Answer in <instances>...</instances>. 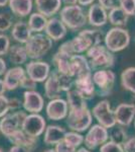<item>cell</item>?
Returning a JSON list of instances; mask_svg holds the SVG:
<instances>
[{
	"instance_id": "obj_1",
	"label": "cell",
	"mask_w": 135,
	"mask_h": 152,
	"mask_svg": "<svg viewBox=\"0 0 135 152\" xmlns=\"http://www.w3.org/2000/svg\"><path fill=\"white\" fill-rule=\"evenodd\" d=\"M89 64L92 70L110 69L115 64V56L111 51L106 48V46L98 45L90 48L86 52Z\"/></svg>"
},
{
	"instance_id": "obj_2",
	"label": "cell",
	"mask_w": 135,
	"mask_h": 152,
	"mask_svg": "<svg viewBox=\"0 0 135 152\" xmlns=\"http://www.w3.org/2000/svg\"><path fill=\"white\" fill-rule=\"evenodd\" d=\"M60 16L61 20L71 31H78L84 28L88 23L87 14L85 13L83 7L79 4L63 7L60 11Z\"/></svg>"
},
{
	"instance_id": "obj_3",
	"label": "cell",
	"mask_w": 135,
	"mask_h": 152,
	"mask_svg": "<svg viewBox=\"0 0 135 152\" xmlns=\"http://www.w3.org/2000/svg\"><path fill=\"white\" fill-rule=\"evenodd\" d=\"M24 47L26 49L28 58L38 60L48 53V51L53 47V40L46 35L38 33L31 35Z\"/></svg>"
},
{
	"instance_id": "obj_4",
	"label": "cell",
	"mask_w": 135,
	"mask_h": 152,
	"mask_svg": "<svg viewBox=\"0 0 135 152\" xmlns=\"http://www.w3.org/2000/svg\"><path fill=\"white\" fill-rule=\"evenodd\" d=\"M104 43L106 48L112 53L120 52L129 46L130 34L123 28L114 26L110 28L105 35Z\"/></svg>"
},
{
	"instance_id": "obj_5",
	"label": "cell",
	"mask_w": 135,
	"mask_h": 152,
	"mask_svg": "<svg viewBox=\"0 0 135 152\" xmlns=\"http://www.w3.org/2000/svg\"><path fill=\"white\" fill-rule=\"evenodd\" d=\"M92 112L88 107H86L83 110L69 111L66 123L71 131L81 133V132H85L86 130L90 129V127L92 126Z\"/></svg>"
},
{
	"instance_id": "obj_6",
	"label": "cell",
	"mask_w": 135,
	"mask_h": 152,
	"mask_svg": "<svg viewBox=\"0 0 135 152\" xmlns=\"http://www.w3.org/2000/svg\"><path fill=\"white\" fill-rule=\"evenodd\" d=\"M115 79H116L115 73L110 69L96 70L93 73V80H94L98 96L105 97L111 94L114 88Z\"/></svg>"
},
{
	"instance_id": "obj_7",
	"label": "cell",
	"mask_w": 135,
	"mask_h": 152,
	"mask_svg": "<svg viewBox=\"0 0 135 152\" xmlns=\"http://www.w3.org/2000/svg\"><path fill=\"white\" fill-rule=\"evenodd\" d=\"M26 116H27V113L20 110L8 113L5 117L0 120V133L4 135L6 139L10 137L12 134L22 128L23 121Z\"/></svg>"
},
{
	"instance_id": "obj_8",
	"label": "cell",
	"mask_w": 135,
	"mask_h": 152,
	"mask_svg": "<svg viewBox=\"0 0 135 152\" xmlns=\"http://www.w3.org/2000/svg\"><path fill=\"white\" fill-rule=\"evenodd\" d=\"M93 117L97 120L98 124L103 126L106 129H111L116 126V120H115L114 111H112L109 100L104 99L99 102L92 109Z\"/></svg>"
},
{
	"instance_id": "obj_9",
	"label": "cell",
	"mask_w": 135,
	"mask_h": 152,
	"mask_svg": "<svg viewBox=\"0 0 135 152\" xmlns=\"http://www.w3.org/2000/svg\"><path fill=\"white\" fill-rule=\"evenodd\" d=\"M109 139L108 129L104 128L99 124L93 125L90 127L88 133L85 136V146L89 150H94L97 147L102 146Z\"/></svg>"
},
{
	"instance_id": "obj_10",
	"label": "cell",
	"mask_w": 135,
	"mask_h": 152,
	"mask_svg": "<svg viewBox=\"0 0 135 152\" xmlns=\"http://www.w3.org/2000/svg\"><path fill=\"white\" fill-rule=\"evenodd\" d=\"M45 118L40 114H27L22 124V129L26 134L33 138H38L45 133L46 129Z\"/></svg>"
},
{
	"instance_id": "obj_11",
	"label": "cell",
	"mask_w": 135,
	"mask_h": 152,
	"mask_svg": "<svg viewBox=\"0 0 135 152\" xmlns=\"http://www.w3.org/2000/svg\"><path fill=\"white\" fill-rule=\"evenodd\" d=\"M25 71L28 77L36 83L45 82L51 74V66L45 61L33 60L26 64Z\"/></svg>"
},
{
	"instance_id": "obj_12",
	"label": "cell",
	"mask_w": 135,
	"mask_h": 152,
	"mask_svg": "<svg viewBox=\"0 0 135 152\" xmlns=\"http://www.w3.org/2000/svg\"><path fill=\"white\" fill-rule=\"evenodd\" d=\"M22 107L28 114H40L45 107V99L36 90H25L23 92Z\"/></svg>"
},
{
	"instance_id": "obj_13",
	"label": "cell",
	"mask_w": 135,
	"mask_h": 152,
	"mask_svg": "<svg viewBox=\"0 0 135 152\" xmlns=\"http://www.w3.org/2000/svg\"><path fill=\"white\" fill-rule=\"evenodd\" d=\"M45 113L48 119L51 121H61L67 119L69 115V104L67 100L62 97L50 100L45 107Z\"/></svg>"
},
{
	"instance_id": "obj_14",
	"label": "cell",
	"mask_w": 135,
	"mask_h": 152,
	"mask_svg": "<svg viewBox=\"0 0 135 152\" xmlns=\"http://www.w3.org/2000/svg\"><path fill=\"white\" fill-rule=\"evenodd\" d=\"M74 86L86 100L93 99L97 94V90L93 80V73L77 77L74 80Z\"/></svg>"
},
{
	"instance_id": "obj_15",
	"label": "cell",
	"mask_w": 135,
	"mask_h": 152,
	"mask_svg": "<svg viewBox=\"0 0 135 152\" xmlns=\"http://www.w3.org/2000/svg\"><path fill=\"white\" fill-rule=\"evenodd\" d=\"M116 123L122 127H129L135 120V104H120L114 110Z\"/></svg>"
},
{
	"instance_id": "obj_16",
	"label": "cell",
	"mask_w": 135,
	"mask_h": 152,
	"mask_svg": "<svg viewBox=\"0 0 135 152\" xmlns=\"http://www.w3.org/2000/svg\"><path fill=\"white\" fill-rule=\"evenodd\" d=\"M26 75V71L21 66H15L6 71L4 74L3 81L5 83L6 89L8 91L15 90L16 88L20 87L21 81Z\"/></svg>"
},
{
	"instance_id": "obj_17",
	"label": "cell",
	"mask_w": 135,
	"mask_h": 152,
	"mask_svg": "<svg viewBox=\"0 0 135 152\" xmlns=\"http://www.w3.org/2000/svg\"><path fill=\"white\" fill-rule=\"evenodd\" d=\"M87 18L90 26L101 28L108 23V11L99 3H94L89 7Z\"/></svg>"
},
{
	"instance_id": "obj_18",
	"label": "cell",
	"mask_w": 135,
	"mask_h": 152,
	"mask_svg": "<svg viewBox=\"0 0 135 152\" xmlns=\"http://www.w3.org/2000/svg\"><path fill=\"white\" fill-rule=\"evenodd\" d=\"M45 31V35L50 37L53 41H60L67 35L68 28L61 19L53 18L48 20V24H46Z\"/></svg>"
},
{
	"instance_id": "obj_19",
	"label": "cell",
	"mask_w": 135,
	"mask_h": 152,
	"mask_svg": "<svg viewBox=\"0 0 135 152\" xmlns=\"http://www.w3.org/2000/svg\"><path fill=\"white\" fill-rule=\"evenodd\" d=\"M63 92L62 86H61L60 77H58V71L51 72L48 78L45 82V95L48 99H60L61 94Z\"/></svg>"
},
{
	"instance_id": "obj_20",
	"label": "cell",
	"mask_w": 135,
	"mask_h": 152,
	"mask_svg": "<svg viewBox=\"0 0 135 152\" xmlns=\"http://www.w3.org/2000/svg\"><path fill=\"white\" fill-rule=\"evenodd\" d=\"M71 68H72V76L80 77L83 75H87L92 73V68L89 64V61L86 56L77 54L71 58Z\"/></svg>"
},
{
	"instance_id": "obj_21",
	"label": "cell",
	"mask_w": 135,
	"mask_h": 152,
	"mask_svg": "<svg viewBox=\"0 0 135 152\" xmlns=\"http://www.w3.org/2000/svg\"><path fill=\"white\" fill-rule=\"evenodd\" d=\"M66 133H67V131L64 127L58 126V125H50L46 127L45 131L43 142L46 145L56 146V144L64 140Z\"/></svg>"
},
{
	"instance_id": "obj_22",
	"label": "cell",
	"mask_w": 135,
	"mask_h": 152,
	"mask_svg": "<svg viewBox=\"0 0 135 152\" xmlns=\"http://www.w3.org/2000/svg\"><path fill=\"white\" fill-rule=\"evenodd\" d=\"M38 138H33V137L29 136L22 129H20L14 134H12L10 137H8L7 140L13 145L23 146L33 151L34 148L38 146Z\"/></svg>"
},
{
	"instance_id": "obj_23",
	"label": "cell",
	"mask_w": 135,
	"mask_h": 152,
	"mask_svg": "<svg viewBox=\"0 0 135 152\" xmlns=\"http://www.w3.org/2000/svg\"><path fill=\"white\" fill-rule=\"evenodd\" d=\"M63 0H35L38 12L45 18H51L61 9Z\"/></svg>"
},
{
	"instance_id": "obj_24",
	"label": "cell",
	"mask_w": 135,
	"mask_h": 152,
	"mask_svg": "<svg viewBox=\"0 0 135 152\" xmlns=\"http://www.w3.org/2000/svg\"><path fill=\"white\" fill-rule=\"evenodd\" d=\"M73 56L68 55L66 53H63L58 50L53 57V63L56 66V69L58 73L62 74L72 76V68H71V58Z\"/></svg>"
},
{
	"instance_id": "obj_25",
	"label": "cell",
	"mask_w": 135,
	"mask_h": 152,
	"mask_svg": "<svg viewBox=\"0 0 135 152\" xmlns=\"http://www.w3.org/2000/svg\"><path fill=\"white\" fill-rule=\"evenodd\" d=\"M11 37L14 41H16L19 44H24L29 40L31 37V29L29 28V26L25 21H18L13 26L11 31Z\"/></svg>"
},
{
	"instance_id": "obj_26",
	"label": "cell",
	"mask_w": 135,
	"mask_h": 152,
	"mask_svg": "<svg viewBox=\"0 0 135 152\" xmlns=\"http://www.w3.org/2000/svg\"><path fill=\"white\" fill-rule=\"evenodd\" d=\"M8 4L12 13L18 18L28 15L32 9V0H9Z\"/></svg>"
},
{
	"instance_id": "obj_27",
	"label": "cell",
	"mask_w": 135,
	"mask_h": 152,
	"mask_svg": "<svg viewBox=\"0 0 135 152\" xmlns=\"http://www.w3.org/2000/svg\"><path fill=\"white\" fill-rule=\"evenodd\" d=\"M9 61L12 64L15 65H21L26 63L28 58L27 52L24 46L21 45H12L8 52Z\"/></svg>"
},
{
	"instance_id": "obj_28",
	"label": "cell",
	"mask_w": 135,
	"mask_h": 152,
	"mask_svg": "<svg viewBox=\"0 0 135 152\" xmlns=\"http://www.w3.org/2000/svg\"><path fill=\"white\" fill-rule=\"evenodd\" d=\"M128 19L129 16L125 13V11L119 5L114 7L108 12V20L114 26L122 28V26H126L128 23Z\"/></svg>"
},
{
	"instance_id": "obj_29",
	"label": "cell",
	"mask_w": 135,
	"mask_h": 152,
	"mask_svg": "<svg viewBox=\"0 0 135 152\" xmlns=\"http://www.w3.org/2000/svg\"><path fill=\"white\" fill-rule=\"evenodd\" d=\"M67 102L69 104V111H75V110H83L88 107L87 100L81 95L75 88L71 89L67 94Z\"/></svg>"
},
{
	"instance_id": "obj_30",
	"label": "cell",
	"mask_w": 135,
	"mask_h": 152,
	"mask_svg": "<svg viewBox=\"0 0 135 152\" xmlns=\"http://www.w3.org/2000/svg\"><path fill=\"white\" fill-rule=\"evenodd\" d=\"M121 86L135 94V67H128L121 73Z\"/></svg>"
},
{
	"instance_id": "obj_31",
	"label": "cell",
	"mask_w": 135,
	"mask_h": 152,
	"mask_svg": "<svg viewBox=\"0 0 135 152\" xmlns=\"http://www.w3.org/2000/svg\"><path fill=\"white\" fill-rule=\"evenodd\" d=\"M79 34L87 40L91 48L95 47V46H98V45H101L102 41L104 40V38H105L103 31L98 28L84 29V31H81Z\"/></svg>"
},
{
	"instance_id": "obj_32",
	"label": "cell",
	"mask_w": 135,
	"mask_h": 152,
	"mask_svg": "<svg viewBox=\"0 0 135 152\" xmlns=\"http://www.w3.org/2000/svg\"><path fill=\"white\" fill-rule=\"evenodd\" d=\"M27 23L31 31L38 34L43 31V29H45V26L48 24V19L43 14L38 13V12H34V13L30 14Z\"/></svg>"
},
{
	"instance_id": "obj_33",
	"label": "cell",
	"mask_w": 135,
	"mask_h": 152,
	"mask_svg": "<svg viewBox=\"0 0 135 152\" xmlns=\"http://www.w3.org/2000/svg\"><path fill=\"white\" fill-rule=\"evenodd\" d=\"M109 139H110V141L123 146V144L128 140V135H127V132L125 131V129L122 126H119V127L115 126L110 129Z\"/></svg>"
},
{
	"instance_id": "obj_34",
	"label": "cell",
	"mask_w": 135,
	"mask_h": 152,
	"mask_svg": "<svg viewBox=\"0 0 135 152\" xmlns=\"http://www.w3.org/2000/svg\"><path fill=\"white\" fill-rule=\"evenodd\" d=\"M71 43H72L73 50L76 55H77V54H82V53L87 52L91 48L87 40H86L84 37L81 36L80 34L77 37H75L73 40H71Z\"/></svg>"
},
{
	"instance_id": "obj_35",
	"label": "cell",
	"mask_w": 135,
	"mask_h": 152,
	"mask_svg": "<svg viewBox=\"0 0 135 152\" xmlns=\"http://www.w3.org/2000/svg\"><path fill=\"white\" fill-rule=\"evenodd\" d=\"M85 137L83 136L82 134L78 133V132L75 131H71V132H67L65 135V138H64V141L66 143H68L69 145L75 147V148H78L84 143Z\"/></svg>"
},
{
	"instance_id": "obj_36",
	"label": "cell",
	"mask_w": 135,
	"mask_h": 152,
	"mask_svg": "<svg viewBox=\"0 0 135 152\" xmlns=\"http://www.w3.org/2000/svg\"><path fill=\"white\" fill-rule=\"evenodd\" d=\"M119 6L128 16H135V0H119Z\"/></svg>"
},
{
	"instance_id": "obj_37",
	"label": "cell",
	"mask_w": 135,
	"mask_h": 152,
	"mask_svg": "<svg viewBox=\"0 0 135 152\" xmlns=\"http://www.w3.org/2000/svg\"><path fill=\"white\" fill-rule=\"evenodd\" d=\"M100 152H124V149L122 145L109 140L100 147Z\"/></svg>"
},
{
	"instance_id": "obj_38",
	"label": "cell",
	"mask_w": 135,
	"mask_h": 152,
	"mask_svg": "<svg viewBox=\"0 0 135 152\" xmlns=\"http://www.w3.org/2000/svg\"><path fill=\"white\" fill-rule=\"evenodd\" d=\"M12 26V18L8 13H0V31H8Z\"/></svg>"
},
{
	"instance_id": "obj_39",
	"label": "cell",
	"mask_w": 135,
	"mask_h": 152,
	"mask_svg": "<svg viewBox=\"0 0 135 152\" xmlns=\"http://www.w3.org/2000/svg\"><path fill=\"white\" fill-rule=\"evenodd\" d=\"M10 40L6 35H0V56L7 55L10 49Z\"/></svg>"
},
{
	"instance_id": "obj_40",
	"label": "cell",
	"mask_w": 135,
	"mask_h": 152,
	"mask_svg": "<svg viewBox=\"0 0 135 152\" xmlns=\"http://www.w3.org/2000/svg\"><path fill=\"white\" fill-rule=\"evenodd\" d=\"M10 111L9 107V99L6 95H0V120L5 117Z\"/></svg>"
},
{
	"instance_id": "obj_41",
	"label": "cell",
	"mask_w": 135,
	"mask_h": 152,
	"mask_svg": "<svg viewBox=\"0 0 135 152\" xmlns=\"http://www.w3.org/2000/svg\"><path fill=\"white\" fill-rule=\"evenodd\" d=\"M55 149L56 152H77V148L69 145L64 140L62 142H60L58 144H56L55 146Z\"/></svg>"
},
{
	"instance_id": "obj_42",
	"label": "cell",
	"mask_w": 135,
	"mask_h": 152,
	"mask_svg": "<svg viewBox=\"0 0 135 152\" xmlns=\"http://www.w3.org/2000/svg\"><path fill=\"white\" fill-rule=\"evenodd\" d=\"M20 87L21 88H24L26 90H34L36 87V82L33 81L30 77H28L27 74L25 75V77L22 79L21 81V84H20Z\"/></svg>"
},
{
	"instance_id": "obj_43",
	"label": "cell",
	"mask_w": 135,
	"mask_h": 152,
	"mask_svg": "<svg viewBox=\"0 0 135 152\" xmlns=\"http://www.w3.org/2000/svg\"><path fill=\"white\" fill-rule=\"evenodd\" d=\"M98 3L104 7L107 11H109L114 8V7L118 6L117 3L119 4V0H98Z\"/></svg>"
},
{
	"instance_id": "obj_44",
	"label": "cell",
	"mask_w": 135,
	"mask_h": 152,
	"mask_svg": "<svg viewBox=\"0 0 135 152\" xmlns=\"http://www.w3.org/2000/svg\"><path fill=\"white\" fill-rule=\"evenodd\" d=\"M124 152H135V137L129 138L123 144Z\"/></svg>"
},
{
	"instance_id": "obj_45",
	"label": "cell",
	"mask_w": 135,
	"mask_h": 152,
	"mask_svg": "<svg viewBox=\"0 0 135 152\" xmlns=\"http://www.w3.org/2000/svg\"><path fill=\"white\" fill-rule=\"evenodd\" d=\"M21 105H22V102H20V99H16V97H11V99H9V107H10V111L12 112L19 111Z\"/></svg>"
},
{
	"instance_id": "obj_46",
	"label": "cell",
	"mask_w": 135,
	"mask_h": 152,
	"mask_svg": "<svg viewBox=\"0 0 135 152\" xmlns=\"http://www.w3.org/2000/svg\"><path fill=\"white\" fill-rule=\"evenodd\" d=\"M8 152H32V150L26 148V147L23 146H19V145H12L10 148H9Z\"/></svg>"
},
{
	"instance_id": "obj_47",
	"label": "cell",
	"mask_w": 135,
	"mask_h": 152,
	"mask_svg": "<svg viewBox=\"0 0 135 152\" xmlns=\"http://www.w3.org/2000/svg\"><path fill=\"white\" fill-rule=\"evenodd\" d=\"M6 63L1 57H0V75H3L6 73Z\"/></svg>"
},
{
	"instance_id": "obj_48",
	"label": "cell",
	"mask_w": 135,
	"mask_h": 152,
	"mask_svg": "<svg viewBox=\"0 0 135 152\" xmlns=\"http://www.w3.org/2000/svg\"><path fill=\"white\" fill-rule=\"evenodd\" d=\"M94 1L95 0H78V3L81 6H88L94 4Z\"/></svg>"
},
{
	"instance_id": "obj_49",
	"label": "cell",
	"mask_w": 135,
	"mask_h": 152,
	"mask_svg": "<svg viewBox=\"0 0 135 152\" xmlns=\"http://www.w3.org/2000/svg\"><path fill=\"white\" fill-rule=\"evenodd\" d=\"M7 91L5 83H4L3 79H0V95H3Z\"/></svg>"
},
{
	"instance_id": "obj_50",
	"label": "cell",
	"mask_w": 135,
	"mask_h": 152,
	"mask_svg": "<svg viewBox=\"0 0 135 152\" xmlns=\"http://www.w3.org/2000/svg\"><path fill=\"white\" fill-rule=\"evenodd\" d=\"M66 5H76L78 3V0H63Z\"/></svg>"
},
{
	"instance_id": "obj_51",
	"label": "cell",
	"mask_w": 135,
	"mask_h": 152,
	"mask_svg": "<svg viewBox=\"0 0 135 152\" xmlns=\"http://www.w3.org/2000/svg\"><path fill=\"white\" fill-rule=\"evenodd\" d=\"M7 3H9V0H0V7L5 6Z\"/></svg>"
},
{
	"instance_id": "obj_52",
	"label": "cell",
	"mask_w": 135,
	"mask_h": 152,
	"mask_svg": "<svg viewBox=\"0 0 135 152\" xmlns=\"http://www.w3.org/2000/svg\"><path fill=\"white\" fill-rule=\"evenodd\" d=\"M77 152H91L88 148H85V147H82V148H80L79 150H77Z\"/></svg>"
},
{
	"instance_id": "obj_53",
	"label": "cell",
	"mask_w": 135,
	"mask_h": 152,
	"mask_svg": "<svg viewBox=\"0 0 135 152\" xmlns=\"http://www.w3.org/2000/svg\"><path fill=\"white\" fill-rule=\"evenodd\" d=\"M45 152H56V151L55 148H53V149H48V150L45 151Z\"/></svg>"
},
{
	"instance_id": "obj_54",
	"label": "cell",
	"mask_w": 135,
	"mask_h": 152,
	"mask_svg": "<svg viewBox=\"0 0 135 152\" xmlns=\"http://www.w3.org/2000/svg\"><path fill=\"white\" fill-rule=\"evenodd\" d=\"M0 152H4V150H3V149L1 148V147H0Z\"/></svg>"
},
{
	"instance_id": "obj_55",
	"label": "cell",
	"mask_w": 135,
	"mask_h": 152,
	"mask_svg": "<svg viewBox=\"0 0 135 152\" xmlns=\"http://www.w3.org/2000/svg\"><path fill=\"white\" fill-rule=\"evenodd\" d=\"M134 127H135V120H134Z\"/></svg>"
}]
</instances>
